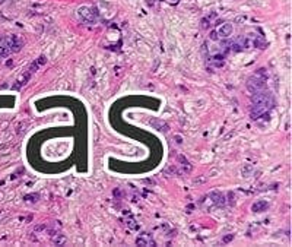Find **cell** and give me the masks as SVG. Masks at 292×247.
Here are the masks:
<instances>
[{"label": "cell", "instance_id": "cell-1", "mask_svg": "<svg viewBox=\"0 0 292 247\" xmlns=\"http://www.w3.org/2000/svg\"><path fill=\"white\" fill-rule=\"evenodd\" d=\"M266 79H267V73H266V69H259L254 75H253L250 79H248L247 88L250 92H257V91H261L266 88Z\"/></svg>", "mask_w": 292, "mask_h": 247}, {"label": "cell", "instance_id": "cell-2", "mask_svg": "<svg viewBox=\"0 0 292 247\" xmlns=\"http://www.w3.org/2000/svg\"><path fill=\"white\" fill-rule=\"evenodd\" d=\"M136 244L137 246H155V241L151 238V235H140L136 240Z\"/></svg>", "mask_w": 292, "mask_h": 247}, {"label": "cell", "instance_id": "cell-3", "mask_svg": "<svg viewBox=\"0 0 292 247\" xmlns=\"http://www.w3.org/2000/svg\"><path fill=\"white\" fill-rule=\"evenodd\" d=\"M232 34V25L231 23H224L222 25V28H220L219 31H218V35H222V37H229Z\"/></svg>", "mask_w": 292, "mask_h": 247}, {"label": "cell", "instance_id": "cell-4", "mask_svg": "<svg viewBox=\"0 0 292 247\" xmlns=\"http://www.w3.org/2000/svg\"><path fill=\"white\" fill-rule=\"evenodd\" d=\"M31 75H32V72L28 69V72L25 73V75H22V76L19 78V81L16 82V85H15V89H18V88H21V86H23L25 83H27V81L31 78Z\"/></svg>", "mask_w": 292, "mask_h": 247}, {"label": "cell", "instance_id": "cell-5", "mask_svg": "<svg viewBox=\"0 0 292 247\" xmlns=\"http://www.w3.org/2000/svg\"><path fill=\"white\" fill-rule=\"evenodd\" d=\"M269 208V203L265 202V200H259L253 205V211L254 212H261V211H266Z\"/></svg>", "mask_w": 292, "mask_h": 247}, {"label": "cell", "instance_id": "cell-6", "mask_svg": "<svg viewBox=\"0 0 292 247\" xmlns=\"http://www.w3.org/2000/svg\"><path fill=\"white\" fill-rule=\"evenodd\" d=\"M86 10H88V13H85V12L81 9V12H79V13H81V16L83 18V21L94 22V21H95V13H92V10H91V9H86Z\"/></svg>", "mask_w": 292, "mask_h": 247}, {"label": "cell", "instance_id": "cell-7", "mask_svg": "<svg viewBox=\"0 0 292 247\" xmlns=\"http://www.w3.org/2000/svg\"><path fill=\"white\" fill-rule=\"evenodd\" d=\"M53 243L56 244V246H62V244H64V243H66V237H64V234H57V235H54V237H53Z\"/></svg>", "mask_w": 292, "mask_h": 247}, {"label": "cell", "instance_id": "cell-8", "mask_svg": "<svg viewBox=\"0 0 292 247\" xmlns=\"http://www.w3.org/2000/svg\"><path fill=\"white\" fill-rule=\"evenodd\" d=\"M127 227L131 229H136L137 228V224H136V221H127Z\"/></svg>", "mask_w": 292, "mask_h": 247}, {"label": "cell", "instance_id": "cell-9", "mask_svg": "<svg viewBox=\"0 0 292 247\" xmlns=\"http://www.w3.org/2000/svg\"><path fill=\"white\" fill-rule=\"evenodd\" d=\"M35 198H38L37 194H32V196H27V200H31V202H35V200H37Z\"/></svg>", "mask_w": 292, "mask_h": 247}, {"label": "cell", "instance_id": "cell-10", "mask_svg": "<svg viewBox=\"0 0 292 247\" xmlns=\"http://www.w3.org/2000/svg\"><path fill=\"white\" fill-rule=\"evenodd\" d=\"M210 38H212V40H218V32H216V31L212 32V34H210Z\"/></svg>", "mask_w": 292, "mask_h": 247}, {"label": "cell", "instance_id": "cell-11", "mask_svg": "<svg viewBox=\"0 0 292 247\" xmlns=\"http://www.w3.org/2000/svg\"><path fill=\"white\" fill-rule=\"evenodd\" d=\"M231 238H232V235H229V237H225L224 240H225V241H229V240H231Z\"/></svg>", "mask_w": 292, "mask_h": 247}]
</instances>
